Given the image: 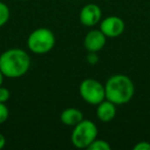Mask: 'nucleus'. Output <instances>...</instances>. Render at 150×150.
I'll list each match as a JSON object with an SVG mask.
<instances>
[{
  "mask_svg": "<svg viewBox=\"0 0 150 150\" xmlns=\"http://www.w3.org/2000/svg\"><path fill=\"white\" fill-rule=\"evenodd\" d=\"M31 59L22 48H9L0 54V71L4 77L20 78L29 71Z\"/></svg>",
  "mask_w": 150,
  "mask_h": 150,
  "instance_id": "obj_1",
  "label": "nucleus"
},
{
  "mask_svg": "<svg viewBox=\"0 0 150 150\" xmlns=\"http://www.w3.org/2000/svg\"><path fill=\"white\" fill-rule=\"evenodd\" d=\"M105 86L106 99L115 105L129 103L135 94V84L133 80L125 74H114L107 79Z\"/></svg>",
  "mask_w": 150,
  "mask_h": 150,
  "instance_id": "obj_2",
  "label": "nucleus"
},
{
  "mask_svg": "<svg viewBox=\"0 0 150 150\" xmlns=\"http://www.w3.org/2000/svg\"><path fill=\"white\" fill-rule=\"evenodd\" d=\"M56 36L48 28L40 27L29 34L27 45L30 52L35 54H45L54 48Z\"/></svg>",
  "mask_w": 150,
  "mask_h": 150,
  "instance_id": "obj_3",
  "label": "nucleus"
},
{
  "mask_svg": "<svg viewBox=\"0 0 150 150\" xmlns=\"http://www.w3.org/2000/svg\"><path fill=\"white\" fill-rule=\"evenodd\" d=\"M98 137V127L94 121L82 119L73 127L71 133V143L78 149H88V146Z\"/></svg>",
  "mask_w": 150,
  "mask_h": 150,
  "instance_id": "obj_4",
  "label": "nucleus"
},
{
  "mask_svg": "<svg viewBox=\"0 0 150 150\" xmlns=\"http://www.w3.org/2000/svg\"><path fill=\"white\" fill-rule=\"evenodd\" d=\"M78 91L82 100L90 105L97 106L106 99L105 86L99 80L94 78H86L82 80Z\"/></svg>",
  "mask_w": 150,
  "mask_h": 150,
  "instance_id": "obj_5",
  "label": "nucleus"
},
{
  "mask_svg": "<svg viewBox=\"0 0 150 150\" xmlns=\"http://www.w3.org/2000/svg\"><path fill=\"white\" fill-rule=\"evenodd\" d=\"M125 29L123 20L116 16H110L101 21L100 30L104 33L107 38L119 37Z\"/></svg>",
  "mask_w": 150,
  "mask_h": 150,
  "instance_id": "obj_6",
  "label": "nucleus"
},
{
  "mask_svg": "<svg viewBox=\"0 0 150 150\" xmlns=\"http://www.w3.org/2000/svg\"><path fill=\"white\" fill-rule=\"evenodd\" d=\"M102 19V11L95 3L86 4L79 11V21L86 27H94L98 25Z\"/></svg>",
  "mask_w": 150,
  "mask_h": 150,
  "instance_id": "obj_7",
  "label": "nucleus"
},
{
  "mask_svg": "<svg viewBox=\"0 0 150 150\" xmlns=\"http://www.w3.org/2000/svg\"><path fill=\"white\" fill-rule=\"evenodd\" d=\"M107 37L100 29H94L88 32L83 39V45L88 52H98L105 46Z\"/></svg>",
  "mask_w": 150,
  "mask_h": 150,
  "instance_id": "obj_8",
  "label": "nucleus"
},
{
  "mask_svg": "<svg viewBox=\"0 0 150 150\" xmlns=\"http://www.w3.org/2000/svg\"><path fill=\"white\" fill-rule=\"evenodd\" d=\"M96 115L99 120L103 122H109L116 116V105L111 101L105 99L100 104L97 105Z\"/></svg>",
  "mask_w": 150,
  "mask_h": 150,
  "instance_id": "obj_9",
  "label": "nucleus"
},
{
  "mask_svg": "<svg viewBox=\"0 0 150 150\" xmlns=\"http://www.w3.org/2000/svg\"><path fill=\"white\" fill-rule=\"evenodd\" d=\"M60 119L63 125L74 127L83 119V114L79 109L70 107V108H66L62 111Z\"/></svg>",
  "mask_w": 150,
  "mask_h": 150,
  "instance_id": "obj_10",
  "label": "nucleus"
},
{
  "mask_svg": "<svg viewBox=\"0 0 150 150\" xmlns=\"http://www.w3.org/2000/svg\"><path fill=\"white\" fill-rule=\"evenodd\" d=\"M9 17H11L9 7L4 2H2V0H0V28L6 25L7 22L9 21Z\"/></svg>",
  "mask_w": 150,
  "mask_h": 150,
  "instance_id": "obj_11",
  "label": "nucleus"
},
{
  "mask_svg": "<svg viewBox=\"0 0 150 150\" xmlns=\"http://www.w3.org/2000/svg\"><path fill=\"white\" fill-rule=\"evenodd\" d=\"M88 150H111L110 144L102 139H96L88 148Z\"/></svg>",
  "mask_w": 150,
  "mask_h": 150,
  "instance_id": "obj_12",
  "label": "nucleus"
},
{
  "mask_svg": "<svg viewBox=\"0 0 150 150\" xmlns=\"http://www.w3.org/2000/svg\"><path fill=\"white\" fill-rule=\"evenodd\" d=\"M9 116V110L5 103H0V125L4 123L8 119Z\"/></svg>",
  "mask_w": 150,
  "mask_h": 150,
  "instance_id": "obj_13",
  "label": "nucleus"
},
{
  "mask_svg": "<svg viewBox=\"0 0 150 150\" xmlns=\"http://www.w3.org/2000/svg\"><path fill=\"white\" fill-rule=\"evenodd\" d=\"M11 98V92L4 86H0V103H6Z\"/></svg>",
  "mask_w": 150,
  "mask_h": 150,
  "instance_id": "obj_14",
  "label": "nucleus"
},
{
  "mask_svg": "<svg viewBox=\"0 0 150 150\" xmlns=\"http://www.w3.org/2000/svg\"><path fill=\"white\" fill-rule=\"evenodd\" d=\"M134 150H150V143L147 141L138 142L133 147Z\"/></svg>",
  "mask_w": 150,
  "mask_h": 150,
  "instance_id": "obj_15",
  "label": "nucleus"
},
{
  "mask_svg": "<svg viewBox=\"0 0 150 150\" xmlns=\"http://www.w3.org/2000/svg\"><path fill=\"white\" fill-rule=\"evenodd\" d=\"M86 60H88V63L91 65H95L98 63V54H97V52H88V57H86Z\"/></svg>",
  "mask_w": 150,
  "mask_h": 150,
  "instance_id": "obj_16",
  "label": "nucleus"
},
{
  "mask_svg": "<svg viewBox=\"0 0 150 150\" xmlns=\"http://www.w3.org/2000/svg\"><path fill=\"white\" fill-rule=\"evenodd\" d=\"M5 144H6V139H5L4 135L2 133H0V149L4 148Z\"/></svg>",
  "mask_w": 150,
  "mask_h": 150,
  "instance_id": "obj_17",
  "label": "nucleus"
},
{
  "mask_svg": "<svg viewBox=\"0 0 150 150\" xmlns=\"http://www.w3.org/2000/svg\"><path fill=\"white\" fill-rule=\"evenodd\" d=\"M3 80H4V75L2 74L1 71H0V86L3 84Z\"/></svg>",
  "mask_w": 150,
  "mask_h": 150,
  "instance_id": "obj_18",
  "label": "nucleus"
},
{
  "mask_svg": "<svg viewBox=\"0 0 150 150\" xmlns=\"http://www.w3.org/2000/svg\"><path fill=\"white\" fill-rule=\"evenodd\" d=\"M22 1H27V0H22Z\"/></svg>",
  "mask_w": 150,
  "mask_h": 150,
  "instance_id": "obj_19",
  "label": "nucleus"
}]
</instances>
